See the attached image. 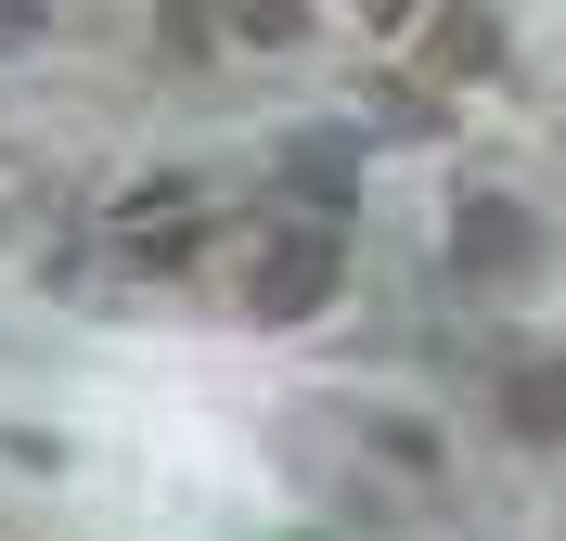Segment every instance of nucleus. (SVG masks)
Segmentation results:
<instances>
[{"label": "nucleus", "mask_w": 566, "mask_h": 541, "mask_svg": "<svg viewBox=\"0 0 566 541\" xmlns=\"http://www.w3.org/2000/svg\"><path fill=\"white\" fill-rule=\"evenodd\" d=\"M116 246H129L142 271H180V258L207 246V207H193L180 180H155V194H129V207H116Z\"/></svg>", "instance_id": "7ed1b4c3"}, {"label": "nucleus", "mask_w": 566, "mask_h": 541, "mask_svg": "<svg viewBox=\"0 0 566 541\" xmlns=\"http://www.w3.org/2000/svg\"><path fill=\"white\" fill-rule=\"evenodd\" d=\"M424 77H451V91H463V77H502V13H476V0H424Z\"/></svg>", "instance_id": "20e7f679"}, {"label": "nucleus", "mask_w": 566, "mask_h": 541, "mask_svg": "<svg viewBox=\"0 0 566 541\" xmlns=\"http://www.w3.org/2000/svg\"><path fill=\"white\" fill-rule=\"evenodd\" d=\"M502 426L528 438V451H566V361H515L502 374Z\"/></svg>", "instance_id": "39448f33"}, {"label": "nucleus", "mask_w": 566, "mask_h": 541, "mask_svg": "<svg viewBox=\"0 0 566 541\" xmlns=\"http://www.w3.org/2000/svg\"><path fill=\"white\" fill-rule=\"evenodd\" d=\"M155 13H168V27H155V39H168V65H207V52H219V27H232L219 0H155Z\"/></svg>", "instance_id": "423d86ee"}, {"label": "nucleus", "mask_w": 566, "mask_h": 541, "mask_svg": "<svg viewBox=\"0 0 566 541\" xmlns=\"http://www.w3.org/2000/svg\"><path fill=\"white\" fill-rule=\"evenodd\" d=\"M232 13V39H258V52H296V27H310V0H219Z\"/></svg>", "instance_id": "0eeeda50"}, {"label": "nucleus", "mask_w": 566, "mask_h": 541, "mask_svg": "<svg viewBox=\"0 0 566 541\" xmlns=\"http://www.w3.org/2000/svg\"><path fill=\"white\" fill-rule=\"evenodd\" d=\"M39 27V0H0V39H27Z\"/></svg>", "instance_id": "6e6552de"}, {"label": "nucleus", "mask_w": 566, "mask_h": 541, "mask_svg": "<svg viewBox=\"0 0 566 541\" xmlns=\"http://www.w3.org/2000/svg\"><path fill=\"white\" fill-rule=\"evenodd\" d=\"M528 207H515V194H463L451 207V271L463 284H515V271H528Z\"/></svg>", "instance_id": "f03ea898"}, {"label": "nucleus", "mask_w": 566, "mask_h": 541, "mask_svg": "<svg viewBox=\"0 0 566 541\" xmlns=\"http://www.w3.org/2000/svg\"><path fill=\"white\" fill-rule=\"evenodd\" d=\"M335 271H348L335 219H310V232H271V246L245 258V310H258V323H310L322 296H335Z\"/></svg>", "instance_id": "f257e3e1"}]
</instances>
